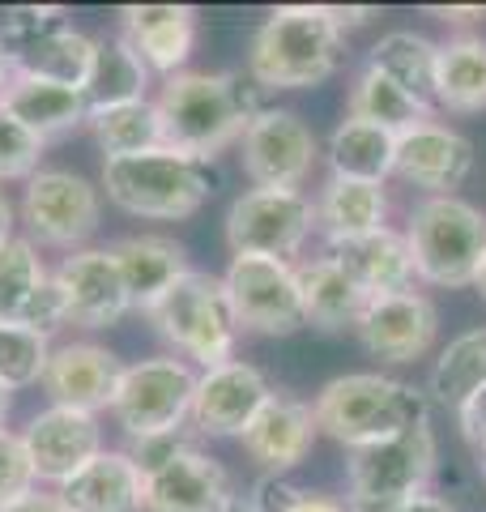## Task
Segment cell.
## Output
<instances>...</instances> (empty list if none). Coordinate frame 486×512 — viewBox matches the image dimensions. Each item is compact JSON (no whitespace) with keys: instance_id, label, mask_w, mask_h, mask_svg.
<instances>
[{"instance_id":"1","label":"cell","mask_w":486,"mask_h":512,"mask_svg":"<svg viewBox=\"0 0 486 512\" xmlns=\"http://www.w3.org/2000/svg\"><path fill=\"white\" fill-rule=\"evenodd\" d=\"M346 30L333 5H282L252 35L248 77L256 90H316L342 69Z\"/></svg>"},{"instance_id":"2","label":"cell","mask_w":486,"mask_h":512,"mask_svg":"<svg viewBox=\"0 0 486 512\" xmlns=\"http://www.w3.org/2000/svg\"><path fill=\"white\" fill-rule=\"evenodd\" d=\"M162 116V141L175 154L188 158H218L226 146H235L243 128L261 111L256 86H243L235 73H175L162 82L154 99Z\"/></svg>"},{"instance_id":"3","label":"cell","mask_w":486,"mask_h":512,"mask_svg":"<svg viewBox=\"0 0 486 512\" xmlns=\"http://www.w3.org/2000/svg\"><path fill=\"white\" fill-rule=\"evenodd\" d=\"M316 431L346 444V453L380 440H393L401 431L431 419V397L405 380L384 372H346L333 376L312 402Z\"/></svg>"},{"instance_id":"4","label":"cell","mask_w":486,"mask_h":512,"mask_svg":"<svg viewBox=\"0 0 486 512\" xmlns=\"http://www.w3.org/2000/svg\"><path fill=\"white\" fill-rule=\"evenodd\" d=\"M103 192L111 205H120L133 218H192L214 197L209 163L175 150H150L137 158H107L103 163Z\"/></svg>"},{"instance_id":"5","label":"cell","mask_w":486,"mask_h":512,"mask_svg":"<svg viewBox=\"0 0 486 512\" xmlns=\"http://www.w3.org/2000/svg\"><path fill=\"white\" fill-rule=\"evenodd\" d=\"M405 244L414 256V278L427 286H474L486 256V214L461 197H427L410 210Z\"/></svg>"},{"instance_id":"6","label":"cell","mask_w":486,"mask_h":512,"mask_svg":"<svg viewBox=\"0 0 486 512\" xmlns=\"http://www.w3.org/2000/svg\"><path fill=\"white\" fill-rule=\"evenodd\" d=\"M435 474L431 419L393 440L354 448L346 457V512H388L414 495H427Z\"/></svg>"},{"instance_id":"7","label":"cell","mask_w":486,"mask_h":512,"mask_svg":"<svg viewBox=\"0 0 486 512\" xmlns=\"http://www.w3.org/2000/svg\"><path fill=\"white\" fill-rule=\"evenodd\" d=\"M145 316L154 320V329L180 350V355L197 359L205 372L235 359L239 325L231 316V303H226V286L214 274L188 269Z\"/></svg>"},{"instance_id":"8","label":"cell","mask_w":486,"mask_h":512,"mask_svg":"<svg viewBox=\"0 0 486 512\" xmlns=\"http://www.w3.org/2000/svg\"><path fill=\"white\" fill-rule=\"evenodd\" d=\"M192 389H197V372L175 355L128 363L120 376L116 402H111V414H116V423L124 427L128 440L175 436V431L188 427Z\"/></svg>"},{"instance_id":"9","label":"cell","mask_w":486,"mask_h":512,"mask_svg":"<svg viewBox=\"0 0 486 512\" xmlns=\"http://www.w3.org/2000/svg\"><path fill=\"white\" fill-rule=\"evenodd\" d=\"M316 231V201L307 192L248 188L226 210V248L231 256H273L290 261Z\"/></svg>"},{"instance_id":"10","label":"cell","mask_w":486,"mask_h":512,"mask_svg":"<svg viewBox=\"0 0 486 512\" xmlns=\"http://www.w3.org/2000/svg\"><path fill=\"white\" fill-rule=\"evenodd\" d=\"M226 303L239 333H256V338H290L299 333L303 320V295L299 278L290 261H273V256H231V269L222 274Z\"/></svg>"},{"instance_id":"11","label":"cell","mask_w":486,"mask_h":512,"mask_svg":"<svg viewBox=\"0 0 486 512\" xmlns=\"http://www.w3.org/2000/svg\"><path fill=\"white\" fill-rule=\"evenodd\" d=\"M22 222L30 244L77 252L103 222V188L64 167H39L22 192Z\"/></svg>"},{"instance_id":"12","label":"cell","mask_w":486,"mask_h":512,"mask_svg":"<svg viewBox=\"0 0 486 512\" xmlns=\"http://www.w3.org/2000/svg\"><path fill=\"white\" fill-rule=\"evenodd\" d=\"M316 158H320V137L299 111L286 107H261L239 137V163L252 188L303 192Z\"/></svg>"},{"instance_id":"13","label":"cell","mask_w":486,"mask_h":512,"mask_svg":"<svg viewBox=\"0 0 486 512\" xmlns=\"http://www.w3.org/2000/svg\"><path fill=\"white\" fill-rule=\"evenodd\" d=\"M354 333L367 355H376L380 363H418L440 338V312L423 291L380 295L367 299Z\"/></svg>"},{"instance_id":"14","label":"cell","mask_w":486,"mask_h":512,"mask_svg":"<svg viewBox=\"0 0 486 512\" xmlns=\"http://www.w3.org/2000/svg\"><path fill=\"white\" fill-rule=\"evenodd\" d=\"M269 397H273V389H269L261 367H252L243 359L218 363L197 376L188 423H192V431H201V436H243Z\"/></svg>"},{"instance_id":"15","label":"cell","mask_w":486,"mask_h":512,"mask_svg":"<svg viewBox=\"0 0 486 512\" xmlns=\"http://www.w3.org/2000/svg\"><path fill=\"white\" fill-rule=\"evenodd\" d=\"M22 444H26L30 466H35V478L64 487L73 474H81L103 453V427H99V414L47 406L26 423Z\"/></svg>"},{"instance_id":"16","label":"cell","mask_w":486,"mask_h":512,"mask_svg":"<svg viewBox=\"0 0 486 512\" xmlns=\"http://www.w3.org/2000/svg\"><path fill=\"white\" fill-rule=\"evenodd\" d=\"M474 171V141L440 120H427L397 137L393 175L427 197H457V188Z\"/></svg>"},{"instance_id":"17","label":"cell","mask_w":486,"mask_h":512,"mask_svg":"<svg viewBox=\"0 0 486 512\" xmlns=\"http://www.w3.org/2000/svg\"><path fill=\"white\" fill-rule=\"evenodd\" d=\"M56 286L64 299V320L81 329H111L120 325L128 308V291L120 282V269L111 261V248H77L60 261Z\"/></svg>"},{"instance_id":"18","label":"cell","mask_w":486,"mask_h":512,"mask_svg":"<svg viewBox=\"0 0 486 512\" xmlns=\"http://www.w3.org/2000/svg\"><path fill=\"white\" fill-rule=\"evenodd\" d=\"M120 376H124V363L107 346L64 342V346H52V355H47L43 389L52 397V406L99 414V410H111V402H116Z\"/></svg>"},{"instance_id":"19","label":"cell","mask_w":486,"mask_h":512,"mask_svg":"<svg viewBox=\"0 0 486 512\" xmlns=\"http://www.w3.org/2000/svg\"><path fill=\"white\" fill-rule=\"evenodd\" d=\"M231 495V474L197 444L145 474V512H222Z\"/></svg>"},{"instance_id":"20","label":"cell","mask_w":486,"mask_h":512,"mask_svg":"<svg viewBox=\"0 0 486 512\" xmlns=\"http://www.w3.org/2000/svg\"><path fill=\"white\" fill-rule=\"evenodd\" d=\"M239 440H243V453H248L269 478H282V474L295 470L307 453H312L316 414H312L307 402H299V397L273 393Z\"/></svg>"},{"instance_id":"21","label":"cell","mask_w":486,"mask_h":512,"mask_svg":"<svg viewBox=\"0 0 486 512\" xmlns=\"http://www.w3.org/2000/svg\"><path fill=\"white\" fill-rule=\"evenodd\" d=\"M120 35L133 43V52L154 73H184V64L197 47V9L192 5H124Z\"/></svg>"},{"instance_id":"22","label":"cell","mask_w":486,"mask_h":512,"mask_svg":"<svg viewBox=\"0 0 486 512\" xmlns=\"http://www.w3.org/2000/svg\"><path fill=\"white\" fill-rule=\"evenodd\" d=\"M111 261L128 291V308L150 312L154 303L188 274V252L167 235H124L111 244Z\"/></svg>"},{"instance_id":"23","label":"cell","mask_w":486,"mask_h":512,"mask_svg":"<svg viewBox=\"0 0 486 512\" xmlns=\"http://www.w3.org/2000/svg\"><path fill=\"white\" fill-rule=\"evenodd\" d=\"M312 201H316V231L329 239V248H346L354 239H367L388 227L384 184L337 180V175H329Z\"/></svg>"},{"instance_id":"24","label":"cell","mask_w":486,"mask_h":512,"mask_svg":"<svg viewBox=\"0 0 486 512\" xmlns=\"http://www.w3.org/2000/svg\"><path fill=\"white\" fill-rule=\"evenodd\" d=\"M69 512H145V474L116 448H103L81 474L60 487Z\"/></svg>"},{"instance_id":"25","label":"cell","mask_w":486,"mask_h":512,"mask_svg":"<svg viewBox=\"0 0 486 512\" xmlns=\"http://www.w3.org/2000/svg\"><path fill=\"white\" fill-rule=\"evenodd\" d=\"M295 278H299V295H303V320L320 333H342L354 329L359 316L367 308V295L359 291L337 256H316V261H303L295 265Z\"/></svg>"},{"instance_id":"26","label":"cell","mask_w":486,"mask_h":512,"mask_svg":"<svg viewBox=\"0 0 486 512\" xmlns=\"http://www.w3.org/2000/svg\"><path fill=\"white\" fill-rule=\"evenodd\" d=\"M337 265L359 282V291L367 299L380 295H397V291H414V256L410 244H405V231L384 227L367 239H354L346 248H333Z\"/></svg>"},{"instance_id":"27","label":"cell","mask_w":486,"mask_h":512,"mask_svg":"<svg viewBox=\"0 0 486 512\" xmlns=\"http://www.w3.org/2000/svg\"><path fill=\"white\" fill-rule=\"evenodd\" d=\"M0 107L9 111L18 124H26L35 137L52 141L64 137L73 128L86 124L90 107H86V94L73 90V86H60V82H43V77H13Z\"/></svg>"},{"instance_id":"28","label":"cell","mask_w":486,"mask_h":512,"mask_svg":"<svg viewBox=\"0 0 486 512\" xmlns=\"http://www.w3.org/2000/svg\"><path fill=\"white\" fill-rule=\"evenodd\" d=\"M346 116L376 124V128H384V133H393V137H401V133H410V128L435 120L427 99H418V94L397 86L393 77L376 69V64H367V69L354 77L350 99H346Z\"/></svg>"},{"instance_id":"29","label":"cell","mask_w":486,"mask_h":512,"mask_svg":"<svg viewBox=\"0 0 486 512\" xmlns=\"http://www.w3.org/2000/svg\"><path fill=\"white\" fill-rule=\"evenodd\" d=\"M145 86H150V69H145V60L133 52V43H128L124 35L94 39V60H90L86 86H81L90 111L141 103Z\"/></svg>"},{"instance_id":"30","label":"cell","mask_w":486,"mask_h":512,"mask_svg":"<svg viewBox=\"0 0 486 512\" xmlns=\"http://www.w3.org/2000/svg\"><path fill=\"white\" fill-rule=\"evenodd\" d=\"M435 103L444 111H486V39L482 35H452L440 43L435 60Z\"/></svg>"},{"instance_id":"31","label":"cell","mask_w":486,"mask_h":512,"mask_svg":"<svg viewBox=\"0 0 486 512\" xmlns=\"http://www.w3.org/2000/svg\"><path fill=\"white\" fill-rule=\"evenodd\" d=\"M329 167L337 180H363V184H384L393 175V158H397V137L384 128L367 124V120H342L329 137Z\"/></svg>"},{"instance_id":"32","label":"cell","mask_w":486,"mask_h":512,"mask_svg":"<svg viewBox=\"0 0 486 512\" xmlns=\"http://www.w3.org/2000/svg\"><path fill=\"white\" fill-rule=\"evenodd\" d=\"M486 389V329H469L461 338H452L440 359L431 367V402H440L444 410L461 414L474 397Z\"/></svg>"},{"instance_id":"33","label":"cell","mask_w":486,"mask_h":512,"mask_svg":"<svg viewBox=\"0 0 486 512\" xmlns=\"http://www.w3.org/2000/svg\"><path fill=\"white\" fill-rule=\"evenodd\" d=\"M9 60L22 77H43V82H60V86L81 90L86 86V73H90V60H94V39L73 26H60L52 35L26 43L22 52H13Z\"/></svg>"},{"instance_id":"34","label":"cell","mask_w":486,"mask_h":512,"mask_svg":"<svg viewBox=\"0 0 486 512\" xmlns=\"http://www.w3.org/2000/svg\"><path fill=\"white\" fill-rule=\"evenodd\" d=\"M90 137L99 141L103 150V163L107 158H137V154H150L162 150V116L150 99L141 103H124V107H107V111H90L86 116Z\"/></svg>"},{"instance_id":"35","label":"cell","mask_w":486,"mask_h":512,"mask_svg":"<svg viewBox=\"0 0 486 512\" xmlns=\"http://www.w3.org/2000/svg\"><path fill=\"white\" fill-rule=\"evenodd\" d=\"M435 60H440V43H431L418 30H388V35L371 47V60L380 73H388L397 86H405L418 99L435 103Z\"/></svg>"},{"instance_id":"36","label":"cell","mask_w":486,"mask_h":512,"mask_svg":"<svg viewBox=\"0 0 486 512\" xmlns=\"http://www.w3.org/2000/svg\"><path fill=\"white\" fill-rule=\"evenodd\" d=\"M52 278L43 269V256L30 239L13 235L0 244V320L18 325L22 312L30 308V299L43 291V282Z\"/></svg>"},{"instance_id":"37","label":"cell","mask_w":486,"mask_h":512,"mask_svg":"<svg viewBox=\"0 0 486 512\" xmlns=\"http://www.w3.org/2000/svg\"><path fill=\"white\" fill-rule=\"evenodd\" d=\"M47 355H52V346H47L43 333L0 320V384H9V389L39 384L47 372Z\"/></svg>"},{"instance_id":"38","label":"cell","mask_w":486,"mask_h":512,"mask_svg":"<svg viewBox=\"0 0 486 512\" xmlns=\"http://www.w3.org/2000/svg\"><path fill=\"white\" fill-rule=\"evenodd\" d=\"M43 150H47V141L35 137L26 124H18L5 107H0V184L30 180L43 163Z\"/></svg>"},{"instance_id":"39","label":"cell","mask_w":486,"mask_h":512,"mask_svg":"<svg viewBox=\"0 0 486 512\" xmlns=\"http://www.w3.org/2000/svg\"><path fill=\"white\" fill-rule=\"evenodd\" d=\"M69 26V13L60 5H22V9H9L5 22H0V43H5V52H22L26 43H35L43 35H52V30Z\"/></svg>"},{"instance_id":"40","label":"cell","mask_w":486,"mask_h":512,"mask_svg":"<svg viewBox=\"0 0 486 512\" xmlns=\"http://www.w3.org/2000/svg\"><path fill=\"white\" fill-rule=\"evenodd\" d=\"M35 483L39 478H35V466H30V457H26L22 436L0 431V512L26 500V495L35 491Z\"/></svg>"},{"instance_id":"41","label":"cell","mask_w":486,"mask_h":512,"mask_svg":"<svg viewBox=\"0 0 486 512\" xmlns=\"http://www.w3.org/2000/svg\"><path fill=\"white\" fill-rule=\"evenodd\" d=\"M256 504H261L265 512H346V504L333 500V495L286 487V483H278V478H265V483L256 487Z\"/></svg>"},{"instance_id":"42","label":"cell","mask_w":486,"mask_h":512,"mask_svg":"<svg viewBox=\"0 0 486 512\" xmlns=\"http://www.w3.org/2000/svg\"><path fill=\"white\" fill-rule=\"evenodd\" d=\"M457 419H461V436H465L469 444H478V440L486 436V389L457 414Z\"/></svg>"},{"instance_id":"43","label":"cell","mask_w":486,"mask_h":512,"mask_svg":"<svg viewBox=\"0 0 486 512\" xmlns=\"http://www.w3.org/2000/svg\"><path fill=\"white\" fill-rule=\"evenodd\" d=\"M427 13H435L440 22H452V26H469L486 18V5H431Z\"/></svg>"},{"instance_id":"44","label":"cell","mask_w":486,"mask_h":512,"mask_svg":"<svg viewBox=\"0 0 486 512\" xmlns=\"http://www.w3.org/2000/svg\"><path fill=\"white\" fill-rule=\"evenodd\" d=\"M5 512H69V508H64L60 491H56V495H47V491H30L26 500H18V504L5 508Z\"/></svg>"},{"instance_id":"45","label":"cell","mask_w":486,"mask_h":512,"mask_svg":"<svg viewBox=\"0 0 486 512\" xmlns=\"http://www.w3.org/2000/svg\"><path fill=\"white\" fill-rule=\"evenodd\" d=\"M388 512H457L448 500H440V495H414V500H405V504H397V508H388Z\"/></svg>"},{"instance_id":"46","label":"cell","mask_w":486,"mask_h":512,"mask_svg":"<svg viewBox=\"0 0 486 512\" xmlns=\"http://www.w3.org/2000/svg\"><path fill=\"white\" fill-rule=\"evenodd\" d=\"M5 239H13V205L5 192H0V244H5Z\"/></svg>"},{"instance_id":"47","label":"cell","mask_w":486,"mask_h":512,"mask_svg":"<svg viewBox=\"0 0 486 512\" xmlns=\"http://www.w3.org/2000/svg\"><path fill=\"white\" fill-rule=\"evenodd\" d=\"M13 77H18V69H13V60H9V52H5V43H0V99H5V90H9Z\"/></svg>"},{"instance_id":"48","label":"cell","mask_w":486,"mask_h":512,"mask_svg":"<svg viewBox=\"0 0 486 512\" xmlns=\"http://www.w3.org/2000/svg\"><path fill=\"white\" fill-rule=\"evenodd\" d=\"M222 512H265L261 504H256V495H231V500H226V508Z\"/></svg>"},{"instance_id":"49","label":"cell","mask_w":486,"mask_h":512,"mask_svg":"<svg viewBox=\"0 0 486 512\" xmlns=\"http://www.w3.org/2000/svg\"><path fill=\"white\" fill-rule=\"evenodd\" d=\"M9 410H13V389H9V384H0V431H5Z\"/></svg>"},{"instance_id":"50","label":"cell","mask_w":486,"mask_h":512,"mask_svg":"<svg viewBox=\"0 0 486 512\" xmlns=\"http://www.w3.org/2000/svg\"><path fill=\"white\" fill-rule=\"evenodd\" d=\"M474 286H478V295L486 299V256H482V265H478V278H474Z\"/></svg>"},{"instance_id":"51","label":"cell","mask_w":486,"mask_h":512,"mask_svg":"<svg viewBox=\"0 0 486 512\" xmlns=\"http://www.w3.org/2000/svg\"><path fill=\"white\" fill-rule=\"evenodd\" d=\"M478 466H482V478H486V461H478Z\"/></svg>"}]
</instances>
